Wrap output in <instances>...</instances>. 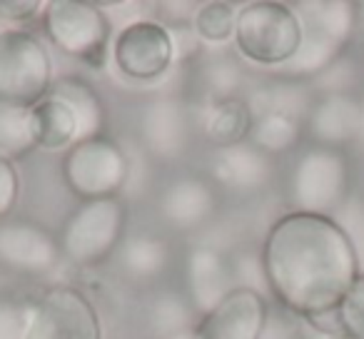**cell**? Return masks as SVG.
Masks as SVG:
<instances>
[{
  "mask_svg": "<svg viewBox=\"0 0 364 339\" xmlns=\"http://www.w3.org/2000/svg\"><path fill=\"white\" fill-rule=\"evenodd\" d=\"M262 262L274 299L307 322L337 312L362 274L352 242L327 215H282L264 237Z\"/></svg>",
  "mask_w": 364,
  "mask_h": 339,
  "instance_id": "6da1fadb",
  "label": "cell"
},
{
  "mask_svg": "<svg viewBox=\"0 0 364 339\" xmlns=\"http://www.w3.org/2000/svg\"><path fill=\"white\" fill-rule=\"evenodd\" d=\"M302 21L297 11L274 0H255L240 8L235 45L240 55L257 65L282 68L302 45Z\"/></svg>",
  "mask_w": 364,
  "mask_h": 339,
  "instance_id": "7a4b0ae2",
  "label": "cell"
},
{
  "mask_svg": "<svg viewBox=\"0 0 364 339\" xmlns=\"http://www.w3.org/2000/svg\"><path fill=\"white\" fill-rule=\"evenodd\" d=\"M287 195L292 212L332 217L349 198V160L342 150L309 147L289 173Z\"/></svg>",
  "mask_w": 364,
  "mask_h": 339,
  "instance_id": "3957f363",
  "label": "cell"
},
{
  "mask_svg": "<svg viewBox=\"0 0 364 339\" xmlns=\"http://www.w3.org/2000/svg\"><path fill=\"white\" fill-rule=\"evenodd\" d=\"M53 85V63L36 36L11 28L0 36V100L33 107Z\"/></svg>",
  "mask_w": 364,
  "mask_h": 339,
  "instance_id": "277c9868",
  "label": "cell"
},
{
  "mask_svg": "<svg viewBox=\"0 0 364 339\" xmlns=\"http://www.w3.org/2000/svg\"><path fill=\"white\" fill-rule=\"evenodd\" d=\"M63 175L68 188L85 203L115 198L127 180V160L112 140L92 137L68 150Z\"/></svg>",
  "mask_w": 364,
  "mask_h": 339,
  "instance_id": "5b68a950",
  "label": "cell"
},
{
  "mask_svg": "<svg viewBox=\"0 0 364 339\" xmlns=\"http://www.w3.org/2000/svg\"><path fill=\"white\" fill-rule=\"evenodd\" d=\"M125 208L117 198L92 200L73 212L60 235V249L77 264H97L117 247Z\"/></svg>",
  "mask_w": 364,
  "mask_h": 339,
  "instance_id": "8992f818",
  "label": "cell"
},
{
  "mask_svg": "<svg viewBox=\"0 0 364 339\" xmlns=\"http://www.w3.org/2000/svg\"><path fill=\"white\" fill-rule=\"evenodd\" d=\"M43 26L58 50L80 60H100L110 36L102 8L85 0H53L43 6Z\"/></svg>",
  "mask_w": 364,
  "mask_h": 339,
  "instance_id": "52a82bcc",
  "label": "cell"
},
{
  "mask_svg": "<svg viewBox=\"0 0 364 339\" xmlns=\"http://www.w3.org/2000/svg\"><path fill=\"white\" fill-rule=\"evenodd\" d=\"M26 339H102L97 309L75 287H53L33 304Z\"/></svg>",
  "mask_w": 364,
  "mask_h": 339,
  "instance_id": "ba28073f",
  "label": "cell"
},
{
  "mask_svg": "<svg viewBox=\"0 0 364 339\" xmlns=\"http://www.w3.org/2000/svg\"><path fill=\"white\" fill-rule=\"evenodd\" d=\"M175 60V41L155 21H132L112 43V63L127 80L152 82L167 72Z\"/></svg>",
  "mask_w": 364,
  "mask_h": 339,
  "instance_id": "9c48e42d",
  "label": "cell"
},
{
  "mask_svg": "<svg viewBox=\"0 0 364 339\" xmlns=\"http://www.w3.org/2000/svg\"><path fill=\"white\" fill-rule=\"evenodd\" d=\"M269 304L252 289H232L193 329L195 339H259Z\"/></svg>",
  "mask_w": 364,
  "mask_h": 339,
  "instance_id": "30bf717a",
  "label": "cell"
},
{
  "mask_svg": "<svg viewBox=\"0 0 364 339\" xmlns=\"http://www.w3.org/2000/svg\"><path fill=\"white\" fill-rule=\"evenodd\" d=\"M60 244L50 232L33 222L0 225V264L13 272L43 274L60 259Z\"/></svg>",
  "mask_w": 364,
  "mask_h": 339,
  "instance_id": "8fae6325",
  "label": "cell"
},
{
  "mask_svg": "<svg viewBox=\"0 0 364 339\" xmlns=\"http://www.w3.org/2000/svg\"><path fill=\"white\" fill-rule=\"evenodd\" d=\"M359 97L352 92H327L314 100L307 115V130L319 147L342 150L344 145L357 142L359 135Z\"/></svg>",
  "mask_w": 364,
  "mask_h": 339,
  "instance_id": "7c38bea8",
  "label": "cell"
},
{
  "mask_svg": "<svg viewBox=\"0 0 364 339\" xmlns=\"http://www.w3.org/2000/svg\"><path fill=\"white\" fill-rule=\"evenodd\" d=\"M142 142L155 157H180L190 140V112L180 97H157L142 112Z\"/></svg>",
  "mask_w": 364,
  "mask_h": 339,
  "instance_id": "4fadbf2b",
  "label": "cell"
},
{
  "mask_svg": "<svg viewBox=\"0 0 364 339\" xmlns=\"http://www.w3.org/2000/svg\"><path fill=\"white\" fill-rule=\"evenodd\" d=\"M272 157L264 155L247 140L232 147H223L213 157V175L225 190L250 195L262 190L272 180Z\"/></svg>",
  "mask_w": 364,
  "mask_h": 339,
  "instance_id": "5bb4252c",
  "label": "cell"
},
{
  "mask_svg": "<svg viewBox=\"0 0 364 339\" xmlns=\"http://www.w3.org/2000/svg\"><path fill=\"white\" fill-rule=\"evenodd\" d=\"M188 289L198 312H213L232 289H237L232 264L215 247H195L188 257Z\"/></svg>",
  "mask_w": 364,
  "mask_h": 339,
  "instance_id": "9a60e30c",
  "label": "cell"
},
{
  "mask_svg": "<svg viewBox=\"0 0 364 339\" xmlns=\"http://www.w3.org/2000/svg\"><path fill=\"white\" fill-rule=\"evenodd\" d=\"M218 208L215 190L200 178H177L160 198V212L177 230H195L213 217Z\"/></svg>",
  "mask_w": 364,
  "mask_h": 339,
  "instance_id": "2e32d148",
  "label": "cell"
},
{
  "mask_svg": "<svg viewBox=\"0 0 364 339\" xmlns=\"http://www.w3.org/2000/svg\"><path fill=\"white\" fill-rule=\"evenodd\" d=\"M48 95L60 100L70 110V115L75 117V127H77L75 145L77 142L92 140V137H100L102 117H105L102 115V102L87 82L77 80V77H60V80L50 85Z\"/></svg>",
  "mask_w": 364,
  "mask_h": 339,
  "instance_id": "e0dca14e",
  "label": "cell"
},
{
  "mask_svg": "<svg viewBox=\"0 0 364 339\" xmlns=\"http://www.w3.org/2000/svg\"><path fill=\"white\" fill-rule=\"evenodd\" d=\"M245 102L250 105L255 117L277 112V115H287V117H294V120H307L309 110H312V105H314L307 82L284 80V77L269 82V85H262Z\"/></svg>",
  "mask_w": 364,
  "mask_h": 339,
  "instance_id": "ac0fdd59",
  "label": "cell"
},
{
  "mask_svg": "<svg viewBox=\"0 0 364 339\" xmlns=\"http://www.w3.org/2000/svg\"><path fill=\"white\" fill-rule=\"evenodd\" d=\"M33 115V135H36V147L46 150H63L73 147L77 140L75 117L70 115L65 105L55 97L46 95L41 102L31 107Z\"/></svg>",
  "mask_w": 364,
  "mask_h": 339,
  "instance_id": "d6986e66",
  "label": "cell"
},
{
  "mask_svg": "<svg viewBox=\"0 0 364 339\" xmlns=\"http://www.w3.org/2000/svg\"><path fill=\"white\" fill-rule=\"evenodd\" d=\"M252 120L255 115L245 100L232 97V100L215 102L208 120H205V135L213 145H218V150L240 145L247 140Z\"/></svg>",
  "mask_w": 364,
  "mask_h": 339,
  "instance_id": "ffe728a7",
  "label": "cell"
},
{
  "mask_svg": "<svg viewBox=\"0 0 364 339\" xmlns=\"http://www.w3.org/2000/svg\"><path fill=\"white\" fill-rule=\"evenodd\" d=\"M299 137H302V120L269 112V115H257L252 120L247 142L262 150L264 155L274 157L292 150L299 142Z\"/></svg>",
  "mask_w": 364,
  "mask_h": 339,
  "instance_id": "44dd1931",
  "label": "cell"
},
{
  "mask_svg": "<svg viewBox=\"0 0 364 339\" xmlns=\"http://www.w3.org/2000/svg\"><path fill=\"white\" fill-rule=\"evenodd\" d=\"M36 147L31 107L0 100V160H16Z\"/></svg>",
  "mask_w": 364,
  "mask_h": 339,
  "instance_id": "7402d4cb",
  "label": "cell"
},
{
  "mask_svg": "<svg viewBox=\"0 0 364 339\" xmlns=\"http://www.w3.org/2000/svg\"><path fill=\"white\" fill-rule=\"evenodd\" d=\"M122 267L137 279H150L160 274L167 264V244L152 235H137L122 244Z\"/></svg>",
  "mask_w": 364,
  "mask_h": 339,
  "instance_id": "603a6c76",
  "label": "cell"
},
{
  "mask_svg": "<svg viewBox=\"0 0 364 339\" xmlns=\"http://www.w3.org/2000/svg\"><path fill=\"white\" fill-rule=\"evenodd\" d=\"M237 8L225 0H213L198 8V16L193 21L195 36L208 43H225L235 38V26H237Z\"/></svg>",
  "mask_w": 364,
  "mask_h": 339,
  "instance_id": "cb8c5ba5",
  "label": "cell"
},
{
  "mask_svg": "<svg viewBox=\"0 0 364 339\" xmlns=\"http://www.w3.org/2000/svg\"><path fill=\"white\" fill-rule=\"evenodd\" d=\"M152 329L157 339H172L185 332H193L190 327V307L177 294H162L152 307Z\"/></svg>",
  "mask_w": 364,
  "mask_h": 339,
  "instance_id": "d4e9b609",
  "label": "cell"
},
{
  "mask_svg": "<svg viewBox=\"0 0 364 339\" xmlns=\"http://www.w3.org/2000/svg\"><path fill=\"white\" fill-rule=\"evenodd\" d=\"M334 222L342 227L347 240L352 242L354 252L359 257V267L364 272V195L349 193V198L342 203V208L332 215Z\"/></svg>",
  "mask_w": 364,
  "mask_h": 339,
  "instance_id": "484cf974",
  "label": "cell"
},
{
  "mask_svg": "<svg viewBox=\"0 0 364 339\" xmlns=\"http://www.w3.org/2000/svg\"><path fill=\"white\" fill-rule=\"evenodd\" d=\"M334 314L344 339H364V272L354 279Z\"/></svg>",
  "mask_w": 364,
  "mask_h": 339,
  "instance_id": "4316f807",
  "label": "cell"
},
{
  "mask_svg": "<svg viewBox=\"0 0 364 339\" xmlns=\"http://www.w3.org/2000/svg\"><path fill=\"white\" fill-rule=\"evenodd\" d=\"M232 264V277H235V287L240 289H252V292L262 294L269 292V282H267V272H264V262H262V252H242L237 254V259Z\"/></svg>",
  "mask_w": 364,
  "mask_h": 339,
  "instance_id": "83f0119b",
  "label": "cell"
},
{
  "mask_svg": "<svg viewBox=\"0 0 364 339\" xmlns=\"http://www.w3.org/2000/svg\"><path fill=\"white\" fill-rule=\"evenodd\" d=\"M307 327V319L297 317L294 312L284 309L282 304H277L267 312V322H264L259 339H309Z\"/></svg>",
  "mask_w": 364,
  "mask_h": 339,
  "instance_id": "f1b7e54d",
  "label": "cell"
},
{
  "mask_svg": "<svg viewBox=\"0 0 364 339\" xmlns=\"http://www.w3.org/2000/svg\"><path fill=\"white\" fill-rule=\"evenodd\" d=\"M240 75L242 70L232 60H213L205 68V85L215 102L232 100V92L240 87Z\"/></svg>",
  "mask_w": 364,
  "mask_h": 339,
  "instance_id": "f546056e",
  "label": "cell"
},
{
  "mask_svg": "<svg viewBox=\"0 0 364 339\" xmlns=\"http://www.w3.org/2000/svg\"><path fill=\"white\" fill-rule=\"evenodd\" d=\"M31 309L13 299H0V339H26Z\"/></svg>",
  "mask_w": 364,
  "mask_h": 339,
  "instance_id": "4dcf8cb0",
  "label": "cell"
},
{
  "mask_svg": "<svg viewBox=\"0 0 364 339\" xmlns=\"http://www.w3.org/2000/svg\"><path fill=\"white\" fill-rule=\"evenodd\" d=\"M21 195V178L11 160H0V217L13 212Z\"/></svg>",
  "mask_w": 364,
  "mask_h": 339,
  "instance_id": "1f68e13d",
  "label": "cell"
},
{
  "mask_svg": "<svg viewBox=\"0 0 364 339\" xmlns=\"http://www.w3.org/2000/svg\"><path fill=\"white\" fill-rule=\"evenodd\" d=\"M38 11H43V6L36 0H23V3L3 0L0 3V21H28V18L38 16Z\"/></svg>",
  "mask_w": 364,
  "mask_h": 339,
  "instance_id": "d6a6232c",
  "label": "cell"
},
{
  "mask_svg": "<svg viewBox=\"0 0 364 339\" xmlns=\"http://www.w3.org/2000/svg\"><path fill=\"white\" fill-rule=\"evenodd\" d=\"M359 107H362V117H359V135H357V142H354V145L364 152V95L359 97Z\"/></svg>",
  "mask_w": 364,
  "mask_h": 339,
  "instance_id": "836d02e7",
  "label": "cell"
},
{
  "mask_svg": "<svg viewBox=\"0 0 364 339\" xmlns=\"http://www.w3.org/2000/svg\"><path fill=\"white\" fill-rule=\"evenodd\" d=\"M357 28H364V3L357 6Z\"/></svg>",
  "mask_w": 364,
  "mask_h": 339,
  "instance_id": "e575fe53",
  "label": "cell"
},
{
  "mask_svg": "<svg viewBox=\"0 0 364 339\" xmlns=\"http://www.w3.org/2000/svg\"><path fill=\"white\" fill-rule=\"evenodd\" d=\"M172 339H195V334L193 332H185V334H180V337H172Z\"/></svg>",
  "mask_w": 364,
  "mask_h": 339,
  "instance_id": "d590c367",
  "label": "cell"
},
{
  "mask_svg": "<svg viewBox=\"0 0 364 339\" xmlns=\"http://www.w3.org/2000/svg\"><path fill=\"white\" fill-rule=\"evenodd\" d=\"M6 31H11V28L6 26V21H0V36H3V33H6Z\"/></svg>",
  "mask_w": 364,
  "mask_h": 339,
  "instance_id": "8d00e7d4",
  "label": "cell"
}]
</instances>
